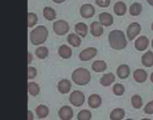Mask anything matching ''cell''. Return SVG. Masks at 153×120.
<instances>
[{
    "mask_svg": "<svg viewBox=\"0 0 153 120\" xmlns=\"http://www.w3.org/2000/svg\"><path fill=\"white\" fill-rule=\"evenodd\" d=\"M108 41L110 47L116 50L124 49L127 45L126 35L120 30H114L110 31L108 35Z\"/></svg>",
    "mask_w": 153,
    "mask_h": 120,
    "instance_id": "6da1fadb",
    "label": "cell"
},
{
    "mask_svg": "<svg viewBox=\"0 0 153 120\" xmlns=\"http://www.w3.org/2000/svg\"><path fill=\"white\" fill-rule=\"evenodd\" d=\"M48 37V31L43 25L37 26L30 33V40L33 45L36 46L43 44L47 40Z\"/></svg>",
    "mask_w": 153,
    "mask_h": 120,
    "instance_id": "7a4b0ae2",
    "label": "cell"
},
{
    "mask_svg": "<svg viewBox=\"0 0 153 120\" xmlns=\"http://www.w3.org/2000/svg\"><path fill=\"white\" fill-rule=\"evenodd\" d=\"M91 78V73L88 69L84 67L76 68L72 74V80L77 85H86L90 83Z\"/></svg>",
    "mask_w": 153,
    "mask_h": 120,
    "instance_id": "3957f363",
    "label": "cell"
},
{
    "mask_svg": "<svg viewBox=\"0 0 153 120\" xmlns=\"http://www.w3.org/2000/svg\"><path fill=\"white\" fill-rule=\"evenodd\" d=\"M69 24L65 20H57L53 23V30L56 34L62 36L66 34L69 31Z\"/></svg>",
    "mask_w": 153,
    "mask_h": 120,
    "instance_id": "277c9868",
    "label": "cell"
},
{
    "mask_svg": "<svg viewBox=\"0 0 153 120\" xmlns=\"http://www.w3.org/2000/svg\"><path fill=\"white\" fill-rule=\"evenodd\" d=\"M69 101L73 106L82 107L84 104L85 96L81 91H74L69 96Z\"/></svg>",
    "mask_w": 153,
    "mask_h": 120,
    "instance_id": "5b68a950",
    "label": "cell"
},
{
    "mask_svg": "<svg viewBox=\"0 0 153 120\" xmlns=\"http://www.w3.org/2000/svg\"><path fill=\"white\" fill-rule=\"evenodd\" d=\"M142 31V27L140 25V23L138 22H132L131 24H129L127 30H126V35L127 38L130 41L134 40L136 36L139 35V33Z\"/></svg>",
    "mask_w": 153,
    "mask_h": 120,
    "instance_id": "8992f818",
    "label": "cell"
},
{
    "mask_svg": "<svg viewBox=\"0 0 153 120\" xmlns=\"http://www.w3.org/2000/svg\"><path fill=\"white\" fill-rule=\"evenodd\" d=\"M97 53L98 50L96 48H87L81 51V53L79 54V58L82 61H90L96 57Z\"/></svg>",
    "mask_w": 153,
    "mask_h": 120,
    "instance_id": "52a82bcc",
    "label": "cell"
},
{
    "mask_svg": "<svg viewBox=\"0 0 153 120\" xmlns=\"http://www.w3.org/2000/svg\"><path fill=\"white\" fill-rule=\"evenodd\" d=\"M80 13L85 19L91 18L95 13V7L91 4H84L80 8Z\"/></svg>",
    "mask_w": 153,
    "mask_h": 120,
    "instance_id": "ba28073f",
    "label": "cell"
},
{
    "mask_svg": "<svg viewBox=\"0 0 153 120\" xmlns=\"http://www.w3.org/2000/svg\"><path fill=\"white\" fill-rule=\"evenodd\" d=\"M150 45V40L146 36H140L134 42V47L138 51H143L147 49Z\"/></svg>",
    "mask_w": 153,
    "mask_h": 120,
    "instance_id": "9c48e42d",
    "label": "cell"
},
{
    "mask_svg": "<svg viewBox=\"0 0 153 120\" xmlns=\"http://www.w3.org/2000/svg\"><path fill=\"white\" fill-rule=\"evenodd\" d=\"M58 116L61 120H71L74 117V111L71 107L64 106L59 110Z\"/></svg>",
    "mask_w": 153,
    "mask_h": 120,
    "instance_id": "30bf717a",
    "label": "cell"
},
{
    "mask_svg": "<svg viewBox=\"0 0 153 120\" xmlns=\"http://www.w3.org/2000/svg\"><path fill=\"white\" fill-rule=\"evenodd\" d=\"M71 88H72V83L67 79H62L57 83V89H58L59 92L62 94H66V93L70 92Z\"/></svg>",
    "mask_w": 153,
    "mask_h": 120,
    "instance_id": "8fae6325",
    "label": "cell"
},
{
    "mask_svg": "<svg viewBox=\"0 0 153 120\" xmlns=\"http://www.w3.org/2000/svg\"><path fill=\"white\" fill-rule=\"evenodd\" d=\"M99 20H100V22L103 26H111L114 22V18H113L112 14H110L109 13H107V12L101 13L99 15Z\"/></svg>",
    "mask_w": 153,
    "mask_h": 120,
    "instance_id": "7c38bea8",
    "label": "cell"
},
{
    "mask_svg": "<svg viewBox=\"0 0 153 120\" xmlns=\"http://www.w3.org/2000/svg\"><path fill=\"white\" fill-rule=\"evenodd\" d=\"M104 29L103 25L100 22H93L91 24V33L94 37H100L103 34Z\"/></svg>",
    "mask_w": 153,
    "mask_h": 120,
    "instance_id": "4fadbf2b",
    "label": "cell"
},
{
    "mask_svg": "<svg viewBox=\"0 0 153 120\" xmlns=\"http://www.w3.org/2000/svg\"><path fill=\"white\" fill-rule=\"evenodd\" d=\"M102 103V99L99 94H91L88 99V104L91 109H98Z\"/></svg>",
    "mask_w": 153,
    "mask_h": 120,
    "instance_id": "5bb4252c",
    "label": "cell"
},
{
    "mask_svg": "<svg viewBox=\"0 0 153 120\" xmlns=\"http://www.w3.org/2000/svg\"><path fill=\"white\" fill-rule=\"evenodd\" d=\"M134 80H135L137 83H144V82L147 80V78H148V74H147V72H146L145 70L139 68V69H136V70L134 72Z\"/></svg>",
    "mask_w": 153,
    "mask_h": 120,
    "instance_id": "9a60e30c",
    "label": "cell"
},
{
    "mask_svg": "<svg viewBox=\"0 0 153 120\" xmlns=\"http://www.w3.org/2000/svg\"><path fill=\"white\" fill-rule=\"evenodd\" d=\"M58 55L64 59H68L73 55L72 48L67 45H61L58 48Z\"/></svg>",
    "mask_w": 153,
    "mask_h": 120,
    "instance_id": "2e32d148",
    "label": "cell"
},
{
    "mask_svg": "<svg viewBox=\"0 0 153 120\" xmlns=\"http://www.w3.org/2000/svg\"><path fill=\"white\" fill-rule=\"evenodd\" d=\"M117 75L120 79H126L130 75V67L127 65H121L117 69Z\"/></svg>",
    "mask_w": 153,
    "mask_h": 120,
    "instance_id": "e0dca14e",
    "label": "cell"
},
{
    "mask_svg": "<svg viewBox=\"0 0 153 120\" xmlns=\"http://www.w3.org/2000/svg\"><path fill=\"white\" fill-rule=\"evenodd\" d=\"M107 67H108L107 63L104 60H96L91 65V69L96 73L104 72V71H106Z\"/></svg>",
    "mask_w": 153,
    "mask_h": 120,
    "instance_id": "ac0fdd59",
    "label": "cell"
},
{
    "mask_svg": "<svg viewBox=\"0 0 153 120\" xmlns=\"http://www.w3.org/2000/svg\"><path fill=\"white\" fill-rule=\"evenodd\" d=\"M115 75L112 73H108L105 74L101 78H100V84L104 87L110 86L114 82H115Z\"/></svg>",
    "mask_w": 153,
    "mask_h": 120,
    "instance_id": "d6986e66",
    "label": "cell"
},
{
    "mask_svg": "<svg viewBox=\"0 0 153 120\" xmlns=\"http://www.w3.org/2000/svg\"><path fill=\"white\" fill-rule=\"evenodd\" d=\"M113 10H114V13H115L117 16H123V15L126 13L127 8H126V4H125L124 2L118 1V2H117V3L115 4Z\"/></svg>",
    "mask_w": 153,
    "mask_h": 120,
    "instance_id": "ffe728a7",
    "label": "cell"
},
{
    "mask_svg": "<svg viewBox=\"0 0 153 120\" xmlns=\"http://www.w3.org/2000/svg\"><path fill=\"white\" fill-rule=\"evenodd\" d=\"M43 16L48 21H54L56 18V13L54 8L50 6H45L43 9Z\"/></svg>",
    "mask_w": 153,
    "mask_h": 120,
    "instance_id": "44dd1931",
    "label": "cell"
},
{
    "mask_svg": "<svg viewBox=\"0 0 153 120\" xmlns=\"http://www.w3.org/2000/svg\"><path fill=\"white\" fill-rule=\"evenodd\" d=\"M142 63L146 67L153 66V52L149 50L142 57Z\"/></svg>",
    "mask_w": 153,
    "mask_h": 120,
    "instance_id": "7402d4cb",
    "label": "cell"
},
{
    "mask_svg": "<svg viewBox=\"0 0 153 120\" xmlns=\"http://www.w3.org/2000/svg\"><path fill=\"white\" fill-rule=\"evenodd\" d=\"M67 42L74 47V48H78L81 46V43H82V40H81V38L79 37L78 34H75V33H71L67 36Z\"/></svg>",
    "mask_w": 153,
    "mask_h": 120,
    "instance_id": "603a6c76",
    "label": "cell"
},
{
    "mask_svg": "<svg viewBox=\"0 0 153 120\" xmlns=\"http://www.w3.org/2000/svg\"><path fill=\"white\" fill-rule=\"evenodd\" d=\"M75 32L76 34H78L79 36L84 38L86 37L87 33H88V26L84 23V22H78L75 24Z\"/></svg>",
    "mask_w": 153,
    "mask_h": 120,
    "instance_id": "cb8c5ba5",
    "label": "cell"
},
{
    "mask_svg": "<svg viewBox=\"0 0 153 120\" xmlns=\"http://www.w3.org/2000/svg\"><path fill=\"white\" fill-rule=\"evenodd\" d=\"M126 116V112L121 108H117L113 110L110 113V119L111 120H122Z\"/></svg>",
    "mask_w": 153,
    "mask_h": 120,
    "instance_id": "d4e9b609",
    "label": "cell"
},
{
    "mask_svg": "<svg viewBox=\"0 0 153 120\" xmlns=\"http://www.w3.org/2000/svg\"><path fill=\"white\" fill-rule=\"evenodd\" d=\"M142 11H143V5L138 2L133 3L129 7V13L132 16L140 15L142 13Z\"/></svg>",
    "mask_w": 153,
    "mask_h": 120,
    "instance_id": "484cf974",
    "label": "cell"
},
{
    "mask_svg": "<svg viewBox=\"0 0 153 120\" xmlns=\"http://www.w3.org/2000/svg\"><path fill=\"white\" fill-rule=\"evenodd\" d=\"M49 110L45 105H39L36 109V115L39 119H45L48 117Z\"/></svg>",
    "mask_w": 153,
    "mask_h": 120,
    "instance_id": "4316f807",
    "label": "cell"
},
{
    "mask_svg": "<svg viewBox=\"0 0 153 120\" xmlns=\"http://www.w3.org/2000/svg\"><path fill=\"white\" fill-rule=\"evenodd\" d=\"M39 86L38 83H34V82H30L28 83V92L31 95V96H37L39 93Z\"/></svg>",
    "mask_w": 153,
    "mask_h": 120,
    "instance_id": "83f0119b",
    "label": "cell"
},
{
    "mask_svg": "<svg viewBox=\"0 0 153 120\" xmlns=\"http://www.w3.org/2000/svg\"><path fill=\"white\" fill-rule=\"evenodd\" d=\"M35 54H36V56H37V57L39 59H45L48 56V49L47 47L41 46V47H39L36 49Z\"/></svg>",
    "mask_w": 153,
    "mask_h": 120,
    "instance_id": "f1b7e54d",
    "label": "cell"
},
{
    "mask_svg": "<svg viewBox=\"0 0 153 120\" xmlns=\"http://www.w3.org/2000/svg\"><path fill=\"white\" fill-rule=\"evenodd\" d=\"M131 103H132L133 107L134 109H137V110L141 109L143 107V104L142 97L138 94H135L131 98Z\"/></svg>",
    "mask_w": 153,
    "mask_h": 120,
    "instance_id": "f546056e",
    "label": "cell"
},
{
    "mask_svg": "<svg viewBox=\"0 0 153 120\" xmlns=\"http://www.w3.org/2000/svg\"><path fill=\"white\" fill-rule=\"evenodd\" d=\"M77 119L78 120H91V113L87 110H81L78 115H77Z\"/></svg>",
    "mask_w": 153,
    "mask_h": 120,
    "instance_id": "4dcf8cb0",
    "label": "cell"
},
{
    "mask_svg": "<svg viewBox=\"0 0 153 120\" xmlns=\"http://www.w3.org/2000/svg\"><path fill=\"white\" fill-rule=\"evenodd\" d=\"M38 22V16L34 13H28V28H31L35 26V24Z\"/></svg>",
    "mask_w": 153,
    "mask_h": 120,
    "instance_id": "1f68e13d",
    "label": "cell"
},
{
    "mask_svg": "<svg viewBox=\"0 0 153 120\" xmlns=\"http://www.w3.org/2000/svg\"><path fill=\"white\" fill-rule=\"evenodd\" d=\"M113 92L117 96H122L125 93V87L121 83H117L113 86Z\"/></svg>",
    "mask_w": 153,
    "mask_h": 120,
    "instance_id": "d6a6232c",
    "label": "cell"
},
{
    "mask_svg": "<svg viewBox=\"0 0 153 120\" xmlns=\"http://www.w3.org/2000/svg\"><path fill=\"white\" fill-rule=\"evenodd\" d=\"M144 113L147 115H152L153 114V101L148 102L146 106L144 107Z\"/></svg>",
    "mask_w": 153,
    "mask_h": 120,
    "instance_id": "836d02e7",
    "label": "cell"
},
{
    "mask_svg": "<svg viewBox=\"0 0 153 120\" xmlns=\"http://www.w3.org/2000/svg\"><path fill=\"white\" fill-rule=\"evenodd\" d=\"M37 75V69L33 66H28V79H33Z\"/></svg>",
    "mask_w": 153,
    "mask_h": 120,
    "instance_id": "e575fe53",
    "label": "cell"
},
{
    "mask_svg": "<svg viewBox=\"0 0 153 120\" xmlns=\"http://www.w3.org/2000/svg\"><path fill=\"white\" fill-rule=\"evenodd\" d=\"M96 4L100 7H108L110 4V0H95Z\"/></svg>",
    "mask_w": 153,
    "mask_h": 120,
    "instance_id": "d590c367",
    "label": "cell"
},
{
    "mask_svg": "<svg viewBox=\"0 0 153 120\" xmlns=\"http://www.w3.org/2000/svg\"><path fill=\"white\" fill-rule=\"evenodd\" d=\"M34 119V116L33 113L30 110H28V120H33Z\"/></svg>",
    "mask_w": 153,
    "mask_h": 120,
    "instance_id": "8d00e7d4",
    "label": "cell"
},
{
    "mask_svg": "<svg viewBox=\"0 0 153 120\" xmlns=\"http://www.w3.org/2000/svg\"><path fill=\"white\" fill-rule=\"evenodd\" d=\"M31 61H32V55H31L30 53H29V52H28V65H29V64H30V63H31Z\"/></svg>",
    "mask_w": 153,
    "mask_h": 120,
    "instance_id": "74e56055",
    "label": "cell"
},
{
    "mask_svg": "<svg viewBox=\"0 0 153 120\" xmlns=\"http://www.w3.org/2000/svg\"><path fill=\"white\" fill-rule=\"evenodd\" d=\"M52 1L55 2V3H56V4H61V3L65 2V0H52Z\"/></svg>",
    "mask_w": 153,
    "mask_h": 120,
    "instance_id": "f35d334b",
    "label": "cell"
},
{
    "mask_svg": "<svg viewBox=\"0 0 153 120\" xmlns=\"http://www.w3.org/2000/svg\"><path fill=\"white\" fill-rule=\"evenodd\" d=\"M147 2H148L149 4H151L152 6H153V0H147Z\"/></svg>",
    "mask_w": 153,
    "mask_h": 120,
    "instance_id": "ab89813d",
    "label": "cell"
},
{
    "mask_svg": "<svg viewBox=\"0 0 153 120\" xmlns=\"http://www.w3.org/2000/svg\"><path fill=\"white\" fill-rule=\"evenodd\" d=\"M151 81H152V83H153V72L152 73V75H151Z\"/></svg>",
    "mask_w": 153,
    "mask_h": 120,
    "instance_id": "60d3db41",
    "label": "cell"
},
{
    "mask_svg": "<svg viewBox=\"0 0 153 120\" xmlns=\"http://www.w3.org/2000/svg\"><path fill=\"white\" fill-rule=\"evenodd\" d=\"M141 120H152V119H141Z\"/></svg>",
    "mask_w": 153,
    "mask_h": 120,
    "instance_id": "b9f144b4",
    "label": "cell"
},
{
    "mask_svg": "<svg viewBox=\"0 0 153 120\" xmlns=\"http://www.w3.org/2000/svg\"><path fill=\"white\" fill-rule=\"evenodd\" d=\"M152 47L153 48V39H152Z\"/></svg>",
    "mask_w": 153,
    "mask_h": 120,
    "instance_id": "7bdbcfd3",
    "label": "cell"
},
{
    "mask_svg": "<svg viewBox=\"0 0 153 120\" xmlns=\"http://www.w3.org/2000/svg\"><path fill=\"white\" fill-rule=\"evenodd\" d=\"M152 30L153 31V22H152Z\"/></svg>",
    "mask_w": 153,
    "mask_h": 120,
    "instance_id": "ee69618b",
    "label": "cell"
},
{
    "mask_svg": "<svg viewBox=\"0 0 153 120\" xmlns=\"http://www.w3.org/2000/svg\"><path fill=\"white\" fill-rule=\"evenodd\" d=\"M126 120H134V119H126Z\"/></svg>",
    "mask_w": 153,
    "mask_h": 120,
    "instance_id": "f6af8a7d",
    "label": "cell"
}]
</instances>
